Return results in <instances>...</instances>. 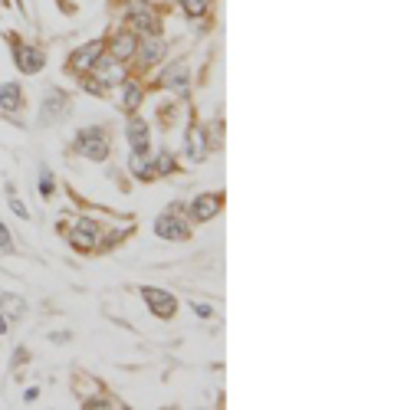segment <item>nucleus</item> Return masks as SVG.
Segmentation results:
<instances>
[{"instance_id":"obj_11","label":"nucleus","mask_w":394,"mask_h":410,"mask_svg":"<svg viewBox=\"0 0 394 410\" xmlns=\"http://www.w3.org/2000/svg\"><path fill=\"white\" fill-rule=\"evenodd\" d=\"M135 53H138V37H135V33H118V37L112 39V59L128 63Z\"/></svg>"},{"instance_id":"obj_12","label":"nucleus","mask_w":394,"mask_h":410,"mask_svg":"<svg viewBox=\"0 0 394 410\" xmlns=\"http://www.w3.org/2000/svg\"><path fill=\"white\" fill-rule=\"evenodd\" d=\"M0 315H4L7 322H20V318L27 315V302H23V296L4 292V296H0Z\"/></svg>"},{"instance_id":"obj_21","label":"nucleus","mask_w":394,"mask_h":410,"mask_svg":"<svg viewBox=\"0 0 394 410\" xmlns=\"http://www.w3.org/2000/svg\"><path fill=\"white\" fill-rule=\"evenodd\" d=\"M207 4H211V0H181V7L187 10L191 17H197V13H204V10H207Z\"/></svg>"},{"instance_id":"obj_6","label":"nucleus","mask_w":394,"mask_h":410,"mask_svg":"<svg viewBox=\"0 0 394 410\" xmlns=\"http://www.w3.org/2000/svg\"><path fill=\"white\" fill-rule=\"evenodd\" d=\"M128 20H132L138 30H148V37H158V33H161V20L154 17L148 4H138V0H135L132 7H128Z\"/></svg>"},{"instance_id":"obj_22","label":"nucleus","mask_w":394,"mask_h":410,"mask_svg":"<svg viewBox=\"0 0 394 410\" xmlns=\"http://www.w3.org/2000/svg\"><path fill=\"white\" fill-rule=\"evenodd\" d=\"M191 309H194L197 315H201V318H211V315H214V309L207 306V302H191Z\"/></svg>"},{"instance_id":"obj_13","label":"nucleus","mask_w":394,"mask_h":410,"mask_svg":"<svg viewBox=\"0 0 394 410\" xmlns=\"http://www.w3.org/2000/svg\"><path fill=\"white\" fill-rule=\"evenodd\" d=\"M138 49H142L144 63H158V59H164V53H168V43H164L161 37H148L144 43H138Z\"/></svg>"},{"instance_id":"obj_17","label":"nucleus","mask_w":394,"mask_h":410,"mask_svg":"<svg viewBox=\"0 0 394 410\" xmlns=\"http://www.w3.org/2000/svg\"><path fill=\"white\" fill-rule=\"evenodd\" d=\"M128 168H132V174L138 178V181H152V178H154L152 161H148L144 154H135V151H132V158H128Z\"/></svg>"},{"instance_id":"obj_4","label":"nucleus","mask_w":394,"mask_h":410,"mask_svg":"<svg viewBox=\"0 0 394 410\" xmlns=\"http://www.w3.org/2000/svg\"><path fill=\"white\" fill-rule=\"evenodd\" d=\"M102 53H106V39H96V43H86V46H79L76 53H73V59H69V66L76 69V73H89V69L96 66L99 59H102Z\"/></svg>"},{"instance_id":"obj_16","label":"nucleus","mask_w":394,"mask_h":410,"mask_svg":"<svg viewBox=\"0 0 394 410\" xmlns=\"http://www.w3.org/2000/svg\"><path fill=\"white\" fill-rule=\"evenodd\" d=\"M0 108H4V112H17L20 108V86H13V82H4V86H0Z\"/></svg>"},{"instance_id":"obj_23","label":"nucleus","mask_w":394,"mask_h":410,"mask_svg":"<svg viewBox=\"0 0 394 410\" xmlns=\"http://www.w3.org/2000/svg\"><path fill=\"white\" fill-rule=\"evenodd\" d=\"M10 207H13V213H17V217H30L27 207H23V201H17L13 194H10Z\"/></svg>"},{"instance_id":"obj_8","label":"nucleus","mask_w":394,"mask_h":410,"mask_svg":"<svg viewBox=\"0 0 394 410\" xmlns=\"http://www.w3.org/2000/svg\"><path fill=\"white\" fill-rule=\"evenodd\" d=\"M154 233H158L161 240H187V227H184L178 217H174L171 210L154 220Z\"/></svg>"},{"instance_id":"obj_1","label":"nucleus","mask_w":394,"mask_h":410,"mask_svg":"<svg viewBox=\"0 0 394 410\" xmlns=\"http://www.w3.org/2000/svg\"><path fill=\"white\" fill-rule=\"evenodd\" d=\"M76 151L82 158H92V161H106L109 158V138H106V128H82L76 135Z\"/></svg>"},{"instance_id":"obj_25","label":"nucleus","mask_w":394,"mask_h":410,"mask_svg":"<svg viewBox=\"0 0 394 410\" xmlns=\"http://www.w3.org/2000/svg\"><path fill=\"white\" fill-rule=\"evenodd\" d=\"M7 328H10V322L4 318V315H0V335H7Z\"/></svg>"},{"instance_id":"obj_24","label":"nucleus","mask_w":394,"mask_h":410,"mask_svg":"<svg viewBox=\"0 0 394 410\" xmlns=\"http://www.w3.org/2000/svg\"><path fill=\"white\" fill-rule=\"evenodd\" d=\"M10 243H13V240H10L7 227H4V223H0V249H10Z\"/></svg>"},{"instance_id":"obj_3","label":"nucleus","mask_w":394,"mask_h":410,"mask_svg":"<svg viewBox=\"0 0 394 410\" xmlns=\"http://www.w3.org/2000/svg\"><path fill=\"white\" fill-rule=\"evenodd\" d=\"M221 207H223V194H197L191 201V220L207 223V220H214L221 213Z\"/></svg>"},{"instance_id":"obj_5","label":"nucleus","mask_w":394,"mask_h":410,"mask_svg":"<svg viewBox=\"0 0 394 410\" xmlns=\"http://www.w3.org/2000/svg\"><path fill=\"white\" fill-rule=\"evenodd\" d=\"M66 108H69V99L63 96V92H49L47 99H43V105H39V125H53V122H59L63 115H66Z\"/></svg>"},{"instance_id":"obj_7","label":"nucleus","mask_w":394,"mask_h":410,"mask_svg":"<svg viewBox=\"0 0 394 410\" xmlns=\"http://www.w3.org/2000/svg\"><path fill=\"white\" fill-rule=\"evenodd\" d=\"M13 56H17V69L20 73H27V76H33V73H39L43 69V53H39L37 46H27V43H17L13 46Z\"/></svg>"},{"instance_id":"obj_20","label":"nucleus","mask_w":394,"mask_h":410,"mask_svg":"<svg viewBox=\"0 0 394 410\" xmlns=\"http://www.w3.org/2000/svg\"><path fill=\"white\" fill-rule=\"evenodd\" d=\"M39 194L53 197V174H49V168H39Z\"/></svg>"},{"instance_id":"obj_14","label":"nucleus","mask_w":394,"mask_h":410,"mask_svg":"<svg viewBox=\"0 0 394 410\" xmlns=\"http://www.w3.org/2000/svg\"><path fill=\"white\" fill-rule=\"evenodd\" d=\"M207 135H204V128H191L187 132V158L191 161H201L204 154H207V142H204Z\"/></svg>"},{"instance_id":"obj_18","label":"nucleus","mask_w":394,"mask_h":410,"mask_svg":"<svg viewBox=\"0 0 394 410\" xmlns=\"http://www.w3.org/2000/svg\"><path fill=\"white\" fill-rule=\"evenodd\" d=\"M142 108V86L138 82H125V112L135 115Z\"/></svg>"},{"instance_id":"obj_19","label":"nucleus","mask_w":394,"mask_h":410,"mask_svg":"<svg viewBox=\"0 0 394 410\" xmlns=\"http://www.w3.org/2000/svg\"><path fill=\"white\" fill-rule=\"evenodd\" d=\"M154 174H171L174 171V158L168 151H161L158 158H154V168H152Z\"/></svg>"},{"instance_id":"obj_9","label":"nucleus","mask_w":394,"mask_h":410,"mask_svg":"<svg viewBox=\"0 0 394 410\" xmlns=\"http://www.w3.org/2000/svg\"><path fill=\"white\" fill-rule=\"evenodd\" d=\"M125 135H128V144H132L135 154H148V144H152V138H148V125H144L138 115H132V118H128Z\"/></svg>"},{"instance_id":"obj_10","label":"nucleus","mask_w":394,"mask_h":410,"mask_svg":"<svg viewBox=\"0 0 394 410\" xmlns=\"http://www.w3.org/2000/svg\"><path fill=\"white\" fill-rule=\"evenodd\" d=\"M73 247H76L79 253H89V249L96 247V223L89 217H82L76 223V230H73Z\"/></svg>"},{"instance_id":"obj_2","label":"nucleus","mask_w":394,"mask_h":410,"mask_svg":"<svg viewBox=\"0 0 394 410\" xmlns=\"http://www.w3.org/2000/svg\"><path fill=\"white\" fill-rule=\"evenodd\" d=\"M142 296H144V302H148V309H152L154 318H171V315L178 312V302H174V296H171V292H164V289L144 286Z\"/></svg>"},{"instance_id":"obj_15","label":"nucleus","mask_w":394,"mask_h":410,"mask_svg":"<svg viewBox=\"0 0 394 410\" xmlns=\"http://www.w3.org/2000/svg\"><path fill=\"white\" fill-rule=\"evenodd\" d=\"M164 82H168L178 96H187V66H184V63H178V66L164 76Z\"/></svg>"}]
</instances>
